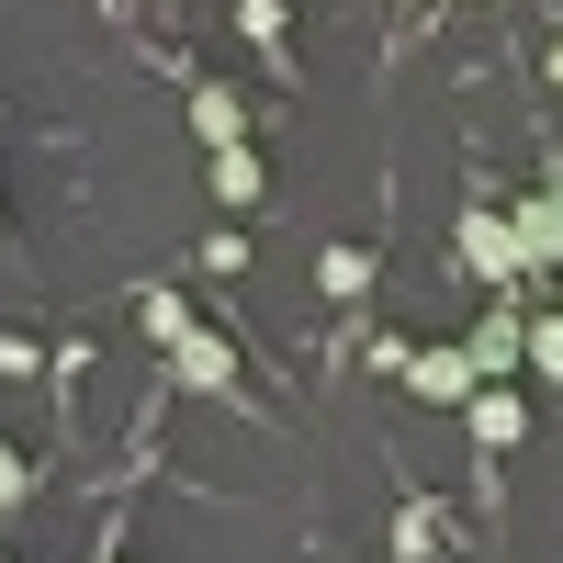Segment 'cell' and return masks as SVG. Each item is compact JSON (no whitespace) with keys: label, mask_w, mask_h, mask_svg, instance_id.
I'll list each match as a JSON object with an SVG mask.
<instances>
[{"label":"cell","mask_w":563,"mask_h":563,"mask_svg":"<svg viewBox=\"0 0 563 563\" xmlns=\"http://www.w3.org/2000/svg\"><path fill=\"white\" fill-rule=\"evenodd\" d=\"M462 260H474L485 282H507V260H519V225H496V214H462Z\"/></svg>","instance_id":"6da1fadb"},{"label":"cell","mask_w":563,"mask_h":563,"mask_svg":"<svg viewBox=\"0 0 563 563\" xmlns=\"http://www.w3.org/2000/svg\"><path fill=\"white\" fill-rule=\"evenodd\" d=\"M519 429H530V406L507 395V384H485V395H474V440H485V451H507Z\"/></svg>","instance_id":"7a4b0ae2"},{"label":"cell","mask_w":563,"mask_h":563,"mask_svg":"<svg viewBox=\"0 0 563 563\" xmlns=\"http://www.w3.org/2000/svg\"><path fill=\"white\" fill-rule=\"evenodd\" d=\"M180 384L225 395V384H238V350H225V339H180Z\"/></svg>","instance_id":"3957f363"},{"label":"cell","mask_w":563,"mask_h":563,"mask_svg":"<svg viewBox=\"0 0 563 563\" xmlns=\"http://www.w3.org/2000/svg\"><path fill=\"white\" fill-rule=\"evenodd\" d=\"M429 395H451V406H474V350H429V361H406Z\"/></svg>","instance_id":"277c9868"},{"label":"cell","mask_w":563,"mask_h":563,"mask_svg":"<svg viewBox=\"0 0 563 563\" xmlns=\"http://www.w3.org/2000/svg\"><path fill=\"white\" fill-rule=\"evenodd\" d=\"M519 260H563V203H519Z\"/></svg>","instance_id":"5b68a950"},{"label":"cell","mask_w":563,"mask_h":563,"mask_svg":"<svg viewBox=\"0 0 563 563\" xmlns=\"http://www.w3.org/2000/svg\"><path fill=\"white\" fill-rule=\"evenodd\" d=\"M192 135H214V147H238V90H225V79H203V90H192Z\"/></svg>","instance_id":"8992f818"},{"label":"cell","mask_w":563,"mask_h":563,"mask_svg":"<svg viewBox=\"0 0 563 563\" xmlns=\"http://www.w3.org/2000/svg\"><path fill=\"white\" fill-rule=\"evenodd\" d=\"M214 192L249 203V192H260V158H249V147H214Z\"/></svg>","instance_id":"52a82bcc"},{"label":"cell","mask_w":563,"mask_h":563,"mask_svg":"<svg viewBox=\"0 0 563 563\" xmlns=\"http://www.w3.org/2000/svg\"><path fill=\"white\" fill-rule=\"evenodd\" d=\"M519 327H530V316H485V327H474V372H496L507 350H519Z\"/></svg>","instance_id":"ba28073f"},{"label":"cell","mask_w":563,"mask_h":563,"mask_svg":"<svg viewBox=\"0 0 563 563\" xmlns=\"http://www.w3.org/2000/svg\"><path fill=\"white\" fill-rule=\"evenodd\" d=\"M316 282H327V294H361L372 260H361V249H327V260H316Z\"/></svg>","instance_id":"9c48e42d"},{"label":"cell","mask_w":563,"mask_h":563,"mask_svg":"<svg viewBox=\"0 0 563 563\" xmlns=\"http://www.w3.org/2000/svg\"><path fill=\"white\" fill-rule=\"evenodd\" d=\"M530 361H541L552 384H563V316H541V327H530Z\"/></svg>","instance_id":"30bf717a"},{"label":"cell","mask_w":563,"mask_h":563,"mask_svg":"<svg viewBox=\"0 0 563 563\" xmlns=\"http://www.w3.org/2000/svg\"><path fill=\"white\" fill-rule=\"evenodd\" d=\"M23 496V462H12V440H0V507H12Z\"/></svg>","instance_id":"8fae6325"},{"label":"cell","mask_w":563,"mask_h":563,"mask_svg":"<svg viewBox=\"0 0 563 563\" xmlns=\"http://www.w3.org/2000/svg\"><path fill=\"white\" fill-rule=\"evenodd\" d=\"M552 203H563V158H552Z\"/></svg>","instance_id":"7c38bea8"},{"label":"cell","mask_w":563,"mask_h":563,"mask_svg":"<svg viewBox=\"0 0 563 563\" xmlns=\"http://www.w3.org/2000/svg\"><path fill=\"white\" fill-rule=\"evenodd\" d=\"M552 79H563V34H552Z\"/></svg>","instance_id":"4fadbf2b"},{"label":"cell","mask_w":563,"mask_h":563,"mask_svg":"<svg viewBox=\"0 0 563 563\" xmlns=\"http://www.w3.org/2000/svg\"><path fill=\"white\" fill-rule=\"evenodd\" d=\"M0 563H12V552H0Z\"/></svg>","instance_id":"5bb4252c"}]
</instances>
